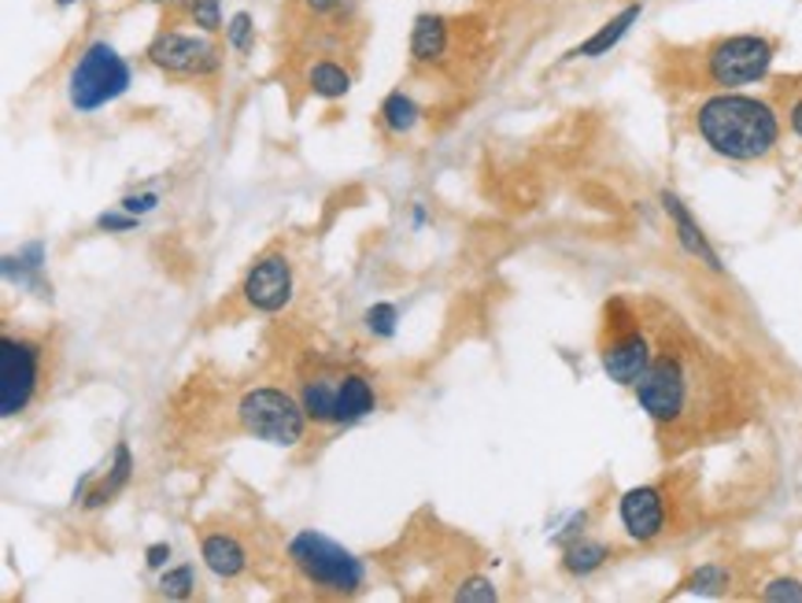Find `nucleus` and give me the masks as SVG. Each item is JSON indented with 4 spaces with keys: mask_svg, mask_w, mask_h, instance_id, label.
<instances>
[{
    "mask_svg": "<svg viewBox=\"0 0 802 603\" xmlns=\"http://www.w3.org/2000/svg\"><path fill=\"white\" fill-rule=\"evenodd\" d=\"M42 256H45L42 241L26 245L23 252H19V256H8V259H4V275H8V281H23V286L45 289V286H42V278H37V270H42Z\"/></svg>",
    "mask_w": 802,
    "mask_h": 603,
    "instance_id": "21",
    "label": "nucleus"
},
{
    "mask_svg": "<svg viewBox=\"0 0 802 603\" xmlns=\"http://www.w3.org/2000/svg\"><path fill=\"white\" fill-rule=\"evenodd\" d=\"M226 42L237 48V53H252V45H256V23H252L248 12H237L226 23Z\"/></svg>",
    "mask_w": 802,
    "mask_h": 603,
    "instance_id": "24",
    "label": "nucleus"
},
{
    "mask_svg": "<svg viewBox=\"0 0 802 603\" xmlns=\"http://www.w3.org/2000/svg\"><path fill=\"white\" fill-rule=\"evenodd\" d=\"M144 563H149V570H163L171 563V544H152Z\"/></svg>",
    "mask_w": 802,
    "mask_h": 603,
    "instance_id": "31",
    "label": "nucleus"
},
{
    "mask_svg": "<svg viewBox=\"0 0 802 603\" xmlns=\"http://www.w3.org/2000/svg\"><path fill=\"white\" fill-rule=\"evenodd\" d=\"M636 389V404L651 418L659 430H677L691 415V396H696V371L688 359L677 352H662L651 359Z\"/></svg>",
    "mask_w": 802,
    "mask_h": 603,
    "instance_id": "4",
    "label": "nucleus"
},
{
    "mask_svg": "<svg viewBox=\"0 0 802 603\" xmlns=\"http://www.w3.org/2000/svg\"><path fill=\"white\" fill-rule=\"evenodd\" d=\"M189 19L204 34L222 31V4L219 0H189Z\"/></svg>",
    "mask_w": 802,
    "mask_h": 603,
    "instance_id": "26",
    "label": "nucleus"
},
{
    "mask_svg": "<svg viewBox=\"0 0 802 603\" xmlns=\"http://www.w3.org/2000/svg\"><path fill=\"white\" fill-rule=\"evenodd\" d=\"M788 119H791V130H795L799 138H802V96H799L795 104H791V115H788Z\"/></svg>",
    "mask_w": 802,
    "mask_h": 603,
    "instance_id": "33",
    "label": "nucleus"
},
{
    "mask_svg": "<svg viewBox=\"0 0 802 603\" xmlns=\"http://www.w3.org/2000/svg\"><path fill=\"white\" fill-rule=\"evenodd\" d=\"M640 15H643V4L621 8V12L614 15V19H606V23L589 37V42H581L577 48H570V53H566V60H600V56H606L611 48H618V42L632 31V23Z\"/></svg>",
    "mask_w": 802,
    "mask_h": 603,
    "instance_id": "15",
    "label": "nucleus"
},
{
    "mask_svg": "<svg viewBox=\"0 0 802 603\" xmlns=\"http://www.w3.org/2000/svg\"><path fill=\"white\" fill-rule=\"evenodd\" d=\"M729 581H732V573L725 567H718V563H707V567H699L688 581H684V589L696 592V596H718V592L729 589Z\"/></svg>",
    "mask_w": 802,
    "mask_h": 603,
    "instance_id": "22",
    "label": "nucleus"
},
{
    "mask_svg": "<svg viewBox=\"0 0 802 603\" xmlns=\"http://www.w3.org/2000/svg\"><path fill=\"white\" fill-rule=\"evenodd\" d=\"M340 4H345V0H303V8H307V12H315V15H329V12H337Z\"/></svg>",
    "mask_w": 802,
    "mask_h": 603,
    "instance_id": "32",
    "label": "nucleus"
},
{
    "mask_svg": "<svg viewBox=\"0 0 802 603\" xmlns=\"http://www.w3.org/2000/svg\"><path fill=\"white\" fill-rule=\"evenodd\" d=\"M130 63L115 53V45L107 42H93L85 45V53L78 56V63L71 67V78H67V101L78 115H93L101 112L104 104L119 101V96L130 90Z\"/></svg>",
    "mask_w": 802,
    "mask_h": 603,
    "instance_id": "5",
    "label": "nucleus"
},
{
    "mask_svg": "<svg viewBox=\"0 0 802 603\" xmlns=\"http://www.w3.org/2000/svg\"><path fill=\"white\" fill-rule=\"evenodd\" d=\"M418 119H422V108H418L415 96H407L404 90L388 93L385 104H381V123H385V130L396 134V138H404V134L415 130Z\"/></svg>",
    "mask_w": 802,
    "mask_h": 603,
    "instance_id": "19",
    "label": "nucleus"
},
{
    "mask_svg": "<svg viewBox=\"0 0 802 603\" xmlns=\"http://www.w3.org/2000/svg\"><path fill=\"white\" fill-rule=\"evenodd\" d=\"M696 130L721 160L755 163L780 144V119L769 101L725 90L696 108Z\"/></svg>",
    "mask_w": 802,
    "mask_h": 603,
    "instance_id": "1",
    "label": "nucleus"
},
{
    "mask_svg": "<svg viewBox=\"0 0 802 603\" xmlns=\"http://www.w3.org/2000/svg\"><path fill=\"white\" fill-rule=\"evenodd\" d=\"M307 85H311V93L322 96V101H337V96H345L351 90V74L334 60H318L307 71Z\"/></svg>",
    "mask_w": 802,
    "mask_h": 603,
    "instance_id": "20",
    "label": "nucleus"
},
{
    "mask_svg": "<svg viewBox=\"0 0 802 603\" xmlns=\"http://www.w3.org/2000/svg\"><path fill=\"white\" fill-rule=\"evenodd\" d=\"M396 304H374V308H367V315H363V323H367V329L374 337H393L396 334Z\"/></svg>",
    "mask_w": 802,
    "mask_h": 603,
    "instance_id": "25",
    "label": "nucleus"
},
{
    "mask_svg": "<svg viewBox=\"0 0 802 603\" xmlns=\"http://www.w3.org/2000/svg\"><path fill=\"white\" fill-rule=\"evenodd\" d=\"M600 359H603L606 378H611L614 385H636L654 359L651 337L643 334L636 323H621L611 337L603 340Z\"/></svg>",
    "mask_w": 802,
    "mask_h": 603,
    "instance_id": "10",
    "label": "nucleus"
},
{
    "mask_svg": "<svg viewBox=\"0 0 802 603\" xmlns=\"http://www.w3.org/2000/svg\"><path fill=\"white\" fill-rule=\"evenodd\" d=\"M762 596L772 600V603H799L802 600V581H795V578H777V581H769V585L762 589Z\"/></svg>",
    "mask_w": 802,
    "mask_h": 603,
    "instance_id": "27",
    "label": "nucleus"
},
{
    "mask_svg": "<svg viewBox=\"0 0 802 603\" xmlns=\"http://www.w3.org/2000/svg\"><path fill=\"white\" fill-rule=\"evenodd\" d=\"M152 4H182V0H152ZM189 4V0H185Z\"/></svg>",
    "mask_w": 802,
    "mask_h": 603,
    "instance_id": "34",
    "label": "nucleus"
},
{
    "mask_svg": "<svg viewBox=\"0 0 802 603\" xmlns=\"http://www.w3.org/2000/svg\"><path fill=\"white\" fill-rule=\"evenodd\" d=\"M448 53V23L440 15L422 12L410 31V60L415 63H440Z\"/></svg>",
    "mask_w": 802,
    "mask_h": 603,
    "instance_id": "16",
    "label": "nucleus"
},
{
    "mask_svg": "<svg viewBox=\"0 0 802 603\" xmlns=\"http://www.w3.org/2000/svg\"><path fill=\"white\" fill-rule=\"evenodd\" d=\"M96 227H101L104 233H126V230H137L141 227V219L130 216V211H104L101 219H96Z\"/></svg>",
    "mask_w": 802,
    "mask_h": 603,
    "instance_id": "29",
    "label": "nucleus"
},
{
    "mask_svg": "<svg viewBox=\"0 0 802 603\" xmlns=\"http://www.w3.org/2000/svg\"><path fill=\"white\" fill-rule=\"evenodd\" d=\"M193 589H197V570H193L189 563H185V567H174V570H163V578H160L163 596L185 600V596H193Z\"/></svg>",
    "mask_w": 802,
    "mask_h": 603,
    "instance_id": "23",
    "label": "nucleus"
},
{
    "mask_svg": "<svg viewBox=\"0 0 802 603\" xmlns=\"http://www.w3.org/2000/svg\"><path fill=\"white\" fill-rule=\"evenodd\" d=\"M200 559L214 578L233 581V578H241L244 567H248V548H244L237 537H230V533H208V537L200 541Z\"/></svg>",
    "mask_w": 802,
    "mask_h": 603,
    "instance_id": "14",
    "label": "nucleus"
},
{
    "mask_svg": "<svg viewBox=\"0 0 802 603\" xmlns=\"http://www.w3.org/2000/svg\"><path fill=\"white\" fill-rule=\"evenodd\" d=\"M289 563L311 589L326 592V596H356L367 585L363 559L340 541L315 530H300L289 541Z\"/></svg>",
    "mask_w": 802,
    "mask_h": 603,
    "instance_id": "2",
    "label": "nucleus"
},
{
    "mask_svg": "<svg viewBox=\"0 0 802 603\" xmlns=\"http://www.w3.org/2000/svg\"><path fill=\"white\" fill-rule=\"evenodd\" d=\"M42 359L45 348L34 337H4L0 340V415L15 418L34 404L42 389Z\"/></svg>",
    "mask_w": 802,
    "mask_h": 603,
    "instance_id": "8",
    "label": "nucleus"
},
{
    "mask_svg": "<svg viewBox=\"0 0 802 603\" xmlns=\"http://www.w3.org/2000/svg\"><path fill=\"white\" fill-rule=\"evenodd\" d=\"M149 63L160 67L163 74H182V78H208L219 71L222 56L219 45L197 34H178V31H163L149 45Z\"/></svg>",
    "mask_w": 802,
    "mask_h": 603,
    "instance_id": "9",
    "label": "nucleus"
},
{
    "mask_svg": "<svg viewBox=\"0 0 802 603\" xmlns=\"http://www.w3.org/2000/svg\"><path fill=\"white\" fill-rule=\"evenodd\" d=\"M662 208H666L670 222H673V227H677V241L684 245V252H691V256H696L699 264H707L710 270H721L718 252H713V245L707 241V233L699 230V222L691 219V211L684 208L677 193H662Z\"/></svg>",
    "mask_w": 802,
    "mask_h": 603,
    "instance_id": "13",
    "label": "nucleus"
},
{
    "mask_svg": "<svg viewBox=\"0 0 802 603\" xmlns=\"http://www.w3.org/2000/svg\"><path fill=\"white\" fill-rule=\"evenodd\" d=\"M300 404L307 418L322 426H351L359 418L374 415L377 389L363 371H318L303 378Z\"/></svg>",
    "mask_w": 802,
    "mask_h": 603,
    "instance_id": "3",
    "label": "nucleus"
},
{
    "mask_svg": "<svg viewBox=\"0 0 802 603\" xmlns=\"http://www.w3.org/2000/svg\"><path fill=\"white\" fill-rule=\"evenodd\" d=\"M777 45L762 34H732L710 45L707 53V78L718 90H743L769 74Z\"/></svg>",
    "mask_w": 802,
    "mask_h": 603,
    "instance_id": "7",
    "label": "nucleus"
},
{
    "mask_svg": "<svg viewBox=\"0 0 802 603\" xmlns=\"http://www.w3.org/2000/svg\"><path fill=\"white\" fill-rule=\"evenodd\" d=\"M611 559V548H606L603 541H589V537H577L566 544L562 552V570L570 573V578H589L603 567V563Z\"/></svg>",
    "mask_w": 802,
    "mask_h": 603,
    "instance_id": "18",
    "label": "nucleus"
},
{
    "mask_svg": "<svg viewBox=\"0 0 802 603\" xmlns=\"http://www.w3.org/2000/svg\"><path fill=\"white\" fill-rule=\"evenodd\" d=\"M618 514L629 541L636 544H651L666 530V500H662V492L654 485H636V489L625 492L618 503Z\"/></svg>",
    "mask_w": 802,
    "mask_h": 603,
    "instance_id": "12",
    "label": "nucleus"
},
{
    "mask_svg": "<svg viewBox=\"0 0 802 603\" xmlns=\"http://www.w3.org/2000/svg\"><path fill=\"white\" fill-rule=\"evenodd\" d=\"M237 422L248 437H259L267 444H281V449H292V444L303 441L307 433V411H303L300 401H292L286 389H248L237 404Z\"/></svg>",
    "mask_w": 802,
    "mask_h": 603,
    "instance_id": "6",
    "label": "nucleus"
},
{
    "mask_svg": "<svg viewBox=\"0 0 802 603\" xmlns=\"http://www.w3.org/2000/svg\"><path fill=\"white\" fill-rule=\"evenodd\" d=\"M244 304L256 308V311H281L292 300V264L289 256H281V252H267L263 259L252 264V270L244 275Z\"/></svg>",
    "mask_w": 802,
    "mask_h": 603,
    "instance_id": "11",
    "label": "nucleus"
},
{
    "mask_svg": "<svg viewBox=\"0 0 802 603\" xmlns=\"http://www.w3.org/2000/svg\"><path fill=\"white\" fill-rule=\"evenodd\" d=\"M56 4H74V0H56Z\"/></svg>",
    "mask_w": 802,
    "mask_h": 603,
    "instance_id": "35",
    "label": "nucleus"
},
{
    "mask_svg": "<svg viewBox=\"0 0 802 603\" xmlns=\"http://www.w3.org/2000/svg\"><path fill=\"white\" fill-rule=\"evenodd\" d=\"M119 208H126L130 216L141 219V216H149V211L160 208V197H155V193H126Z\"/></svg>",
    "mask_w": 802,
    "mask_h": 603,
    "instance_id": "30",
    "label": "nucleus"
},
{
    "mask_svg": "<svg viewBox=\"0 0 802 603\" xmlns=\"http://www.w3.org/2000/svg\"><path fill=\"white\" fill-rule=\"evenodd\" d=\"M130 478H133V455L119 441L115 444V463H112V471H107V478L96 485L93 492H85V508H104L107 500H115V496L130 485Z\"/></svg>",
    "mask_w": 802,
    "mask_h": 603,
    "instance_id": "17",
    "label": "nucleus"
},
{
    "mask_svg": "<svg viewBox=\"0 0 802 603\" xmlns=\"http://www.w3.org/2000/svg\"><path fill=\"white\" fill-rule=\"evenodd\" d=\"M496 596H500V592H496V585L488 578H466L463 585L455 589V600H481V603H488Z\"/></svg>",
    "mask_w": 802,
    "mask_h": 603,
    "instance_id": "28",
    "label": "nucleus"
}]
</instances>
